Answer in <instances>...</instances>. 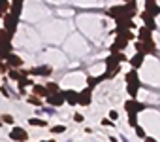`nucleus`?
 <instances>
[{"instance_id": "16", "label": "nucleus", "mask_w": 160, "mask_h": 142, "mask_svg": "<svg viewBox=\"0 0 160 142\" xmlns=\"http://www.w3.org/2000/svg\"><path fill=\"white\" fill-rule=\"evenodd\" d=\"M32 95H36L40 99H45L49 95V91H47V87L43 84H32Z\"/></svg>"}, {"instance_id": "6", "label": "nucleus", "mask_w": 160, "mask_h": 142, "mask_svg": "<svg viewBox=\"0 0 160 142\" xmlns=\"http://www.w3.org/2000/svg\"><path fill=\"white\" fill-rule=\"evenodd\" d=\"M124 110H126V112H138V114H139V112L145 110V104L139 102L138 99H128V101L124 102Z\"/></svg>"}, {"instance_id": "3", "label": "nucleus", "mask_w": 160, "mask_h": 142, "mask_svg": "<svg viewBox=\"0 0 160 142\" xmlns=\"http://www.w3.org/2000/svg\"><path fill=\"white\" fill-rule=\"evenodd\" d=\"M134 47H136V51H139V53H143V55H156L158 51H156V44H154V40L152 38H149V40H136V44H134Z\"/></svg>"}, {"instance_id": "21", "label": "nucleus", "mask_w": 160, "mask_h": 142, "mask_svg": "<svg viewBox=\"0 0 160 142\" xmlns=\"http://www.w3.org/2000/svg\"><path fill=\"white\" fill-rule=\"evenodd\" d=\"M126 84H130V82H139V76H138V68H130L128 72H126Z\"/></svg>"}, {"instance_id": "30", "label": "nucleus", "mask_w": 160, "mask_h": 142, "mask_svg": "<svg viewBox=\"0 0 160 142\" xmlns=\"http://www.w3.org/2000/svg\"><path fill=\"white\" fill-rule=\"evenodd\" d=\"M66 131V125H57V127H51V133L53 134H60V133H64Z\"/></svg>"}, {"instance_id": "11", "label": "nucleus", "mask_w": 160, "mask_h": 142, "mask_svg": "<svg viewBox=\"0 0 160 142\" xmlns=\"http://www.w3.org/2000/svg\"><path fill=\"white\" fill-rule=\"evenodd\" d=\"M30 74H34V76H51V74H53V68L47 66V64H43V66H36V68L28 70V76H30Z\"/></svg>"}, {"instance_id": "26", "label": "nucleus", "mask_w": 160, "mask_h": 142, "mask_svg": "<svg viewBox=\"0 0 160 142\" xmlns=\"http://www.w3.org/2000/svg\"><path fill=\"white\" fill-rule=\"evenodd\" d=\"M10 10V0H0V17Z\"/></svg>"}, {"instance_id": "32", "label": "nucleus", "mask_w": 160, "mask_h": 142, "mask_svg": "<svg viewBox=\"0 0 160 142\" xmlns=\"http://www.w3.org/2000/svg\"><path fill=\"white\" fill-rule=\"evenodd\" d=\"M132 129H134V131H136V134H138V136H139V138H145V131H143V129H141V127H139V125H136V127H132Z\"/></svg>"}, {"instance_id": "35", "label": "nucleus", "mask_w": 160, "mask_h": 142, "mask_svg": "<svg viewBox=\"0 0 160 142\" xmlns=\"http://www.w3.org/2000/svg\"><path fill=\"white\" fill-rule=\"evenodd\" d=\"M8 68H10V66H8L6 63H0V72H4V74H6V72H8Z\"/></svg>"}, {"instance_id": "29", "label": "nucleus", "mask_w": 160, "mask_h": 142, "mask_svg": "<svg viewBox=\"0 0 160 142\" xmlns=\"http://www.w3.org/2000/svg\"><path fill=\"white\" fill-rule=\"evenodd\" d=\"M28 104H32V106H42V99L36 97V95H30V97H28Z\"/></svg>"}, {"instance_id": "40", "label": "nucleus", "mask_w": 160, "mask_h": 142, "mask_svg": "<svg viewBox=\"0 0 160 142\" xmlns=\"http://www.w3.org/2000/svg\"><path fill=\"white\" fill-rule=\"evenodd\" d=\"M124 2H130V0H124Z\"/></svg>"}, {"instance_id": "36", "label": "nucleus", "mask_w": 160, "mask_h": 142, "mask_svg": "<svg viewBox=\"0 0 160 142\" xmlns=\"http://www.w3.org/2000/svg\"><path fill=\"white\" fill-rule=\"evenodd\" d=\"M109 51H111V53H119V47H117V44H115V42L109 46Z\"/></svg>"}, {"instance_id": "34", "label": "nucleus", "mask_w": 160, "mask_h": 142, "mask_svg": "<svg viewBox=\"0 0 160 142\" xmlns=\"http://www.w3.org/2000/svg\"><path fill=\"white\" fill-rule=\"evenodd\" d=\"M109 119L117 121V119H119V112H117V110H111V112H109Z\"/></svg>"}, {"instance_id": "9", "label": "nucleus", "mask_w": 160, "mask_h": 142, "mask_svg": "<svg viewBox=\"0 0 160 142\" xmlns=\"http://www.w3.org/2000/svg\"><path fill=\"white\" fill-rule=\"evenodd\" d=\"M139 17L143 19V25H145V27H149L151 30H156V21H154V15H151L147 10H143V12L139 14Z\"/></svg>"}, {"instance_id": "23", "label": "nucleus", "mask_w": 160, "mask_h": 142, "mask_svg": "<svg viewBox=\"0 0 160 142\" xmlns=\"http://www.w3.org/2000/svg\"><path fill=\"white\" fill-rule=\"evenodd\" d=\"M6 74H8V78L13 80V82H17V80L21 78V72H19L17 68H8V72H6Z\"/></svg>"}, {"instance_id": "19", "label": "nucleus", "mask_w": 160, "mask_h": 142, "mask_svg": "<svg viewBox=\"0 0 160 142\" xmlns=\"http://www.w3.org/2000/svg\"><path fill=\"white\" fill-rule=\"evenodd\" d=\"M10 53H12V42H0V61H6Z\"/></svg>"}, {"instance_id": "5", "label": "nucleus", "mask_w": 160, "mask_h": 142, "mask_svg": "<svg viewBox=\"0 0 160 142\" xmlns=\"http://www.w3.org/2000/svg\"><path fill=\"white\" fill-rule=\"evenodd\" d=\"M92 102V89L85 87L83 91H77V104L79 106H91Z\"/></svg>"}, {"instance_id": "28", "label": "nucleus", "mask_w": 160, "mask_h": 142, "mask_svg": "<svg viewBox=\"0 0 160 142\" xmlns=\"http://www.w3.org/2000/svg\"><path fill=\"white\" fill-rule=\"evenodd\" d=\"M96 85H98V78H96V76H89V78H87V87L94 89Z\"/></svg>"}, {"instance_id": "37", "label": "nucleus", "mask_w": 160, "mask_h": 142, "mask_svg": "<svg viewBox=\"0 0 160 142\" xmlns=\"http://www.w3.org/2000/svg\"><path fill=\"white\" fill-rule=\"evenodd\" d=\"M73 119H75L77 123H81V121H83V114H75V116H73Z\"/></svg>"}, {"instance_id": "25", "label": "nucleus", "mask_w": 160, "mask_h": 142, "mask_svg": "<svg viewBox=\"0 0 160 142\" xmlns=\"http://www.w3.org/2000/svg\"><path fill=\"white\" fill-rule=\"evenodd\" d=\"M128 125L130 127L138 125V112H128Z\"/></svg>"}, {"instance_id": "24", "label": "nucleus", "mask_w": 160, "mask_h": 142, "mask_svg": "<svg viewBox=\"0 0 160 142\" xmlns=\"http://www.w3.org/2000/svg\"><path fill=\"white\" fill-rule=\"evenodd\" d=\"M28 125H34V127H45L47 121H45V119H40V117H30V119H28Z\"/></svg>"}, {"instance_id": "22", "label": "nucleus", "mask_w": 160, "mask_h": 142, "mask_svg": "<svg viewBox=\"0 0 160 142\" xmlns=\"http://www.w3.org/2000/svg\"><path fill=\"white\" fill-rule=\"evenodd\" d=\"M13 40V34H10L4 27L0 29V42H12Z\"/></svg>"}, {"instance_id": "13", "label": "nucleus", "mask_w": 160, "mask_h": 142, "mask_svg": "<svg viewBox=\"0 0 160 142\" xmlns=\"http://www.w3.org/2000/svg\"><path fill=\"white\" fill-rule=\"evenodd\" d=\"M115 23H117V29H136V23H134V19H130V17H119V19H115Z\"/></svg>"}, {"instance_id": "31", "label": "nucleus", "mask_w": 160, "mask_h": 142, "mask_svg": "<svg viewBox=\"0 0 160 142\" xmlns=\"http://www.w3.org/2000/svg\"><path fill=\"white\" fill-rule=\"evenodd\" d=\"M0 119H2L4 123H10V125H13V116H10V114H4L2 117H0Z\"/></svg>"}, {"instance_id": "15", "label": "nucleus", "mask_w": 160, "mask_h": 142, "mask_svg": "<svg viewBox=\"0 0 160 142\" xmlns=\"http://www.w3.org/2000/svg\"><path fill=\"white\" fill-rule=\"evenodd\" d=\"M23 2L25 0H10V14H13V15H19L21 17V12H23Z\"/></svg>"}, {"instance_id": "39", "label": "nucleus", "mask_w": 160, "mask_h": 142, "mask_svg": "<svg viewBox=\"0 0 160 142\" xmlns=\"http://www.w3.org/2000/svg\"><path fill=\"white\" fill-rule=\"evenodd\" d=\"M2 123H4V121H2V119H0V127H2Z\"/></svg>"}, {"instance_id": "8", "label": "nucleus", "mask_w": 160, "mask_h": 142, "mask_svg": "<svg viewBox=\"0 0 160 142\" xmlns=\"http://www.w3.org/2000/svg\"><path fill=\"white\" fill-rule=\"evenodd\" d=\"M62 91V89H60ZM49 93L47 97H45V102L49 104V106H62L64 104V97H62V93Z\"/></svg>"}, {"instance_id": "17", "label": "nucleus", "mask_w": 160, "mask_h": 142, "mask_svg": "<svg viewBox=\"0 0 160 142\" xmlns=\"http://www.w3.org/2000/svg\"><path fill=\"white\" fill-rule=\"evenodd\" d=\"M145 10L151 14V15H160V6L156 4V0H145Z\"/></svg>"}, {"instance_id": "38", "label": "nucleus", "mask_w": 160, "mask_h": 142, "mask_svg": "<svg viewBox=\"0 0 160 142\" xmlns=\"http://www.w3.org/2000/svg\"><path fill=\"white\" fill-rule=\"evenodd\" d=\"M0 91H2V95H4L6 99H10V95H8V89H6V87H0Z\"/></svg>"}, {"instance_id": "2", "label": "nucleus", "mask_w": 160, "mask_h": 142, "mask_svg": "<svg viewBox=\"0 0 160 142\" xmlns=\"http://www.w3.org/2000/svg\"><path fill=\"white\" fill-rule=\"evenodd\" d=\"M122 61H126V57H124V53H111L108 59H106V72H108V76L109 78H115V76H119V72H121V63Z\"/></svg>"}, {"instance_id": "4", "label": "nucleus", "mask_w": 160, "mask_h": 142, "mask_svg": "<svg viewBox=\"0 0 160 142\" xmlns=\"http://www.w3.org/2000/svg\"><path fill=\"white\" fill-rule=\"evenodd\" d=\"M0 19L4 21V29H6L10 34H15V32H17V27H19V15H13V14L6 12Z\"/></svg>"}, {"instance_id": "7", "label": "nucleus", "mask_w": 160, "mask_h": 142, "mask_svg": "<svg viewBox=\"0 0 160 142\" xmlns=\"http://www.w3.org/2000/svg\"><path fill=\"white\" fill-rule=\"evenodd\" d=\"M10 138L12 140H17V142H25V140H28V133L23 127H13L10 131Z\"/></svg>"}, {"instance_id": "18", "label": "nucleus", "mask_w": 160, "mask_h": 142, "mask_svg": "<svg viewBox=\"0 0 160 142\" xmlns=\"http://www.w3.org/2000/svg\"><path fill=\"white\" fill-rule=\"evenodd\" d=\"M136 38H138V40H141V42H143V40H149V38H152V30H151L149 27H145V25H143V27H139V29H138Z\"/></svg>"}, {"instance_id": "20", "label": "nucleus", "mask_w": 160, "mask_h": 142, "mask_svg": "<svg viewBox=\"0 0 160 142\" xmlns=\"http://www.w3.org/2000/svg\"><path fill=\"white\" fill-rule=\"evenodd\" d=\"M143 59H145V55H143V53H139V51H136V55L130 59V64H132V68H139V66L143 64Z\"/></svg>"}, {"instance_id": "33", "label": "nucleus", "mask_w": 160, "mask_h": 142, "mask_svg": "<svg viewBox=\"0 0 160 142\" xmlns=\"http://www.w3.org/2000/svg\"><path fill=\"white\" fill-rule=\"evenodd\" d=\"M102 125H106V127H115L113 119H109V117H104V119H102Z\"/></svg>"}, {"instance_id": "1", "label": "nucleus", "mask_w": 160, "mask_h": 142, "mask_svg": "<svg viewBox=\"0 0 160 142\" xmlns=\"http://www.w3.org/2000/svg\"><path fill=\"white\" fill-rule=\"evenodd\" d=\"M138 14V4L136 0H130V2H124V4H115L108 10V15L111 19H119V17H130L134 19V15Z\"/></svg>"}, {"instance_id": "10", "label": "nucleus", "mask_w": 160, "mask_h": 142, "mask_svg": "<svg viewBox=\"0 0 160 142\" xmlns=\"http://www.w3.org/2000/svg\"><path fill=\"white\" fill-rule=\"evenodd\" d=\"M6 64H8L10 68H21V66H23L25 63H23V59H21L19 55H15V53L12 51V53H10V55L6 57Z\"/></svg>"}, {"instance_id": "27", "label": "nucleus", "mask_w": 160, "mask_h": 142, "mask_svg": "<svg viewBox=\"0 0 160 142\" xmlns=\"http://www.w3.org/2000/svg\"><path fill=\"white\" fill-rule=\"evenodd\" d=\"M45 87H47V91H49V93H58V91H60L58 84H55V82H47V84H45Z\"/></svg>"}, {"instance_id": "14", "label": "nucleus", "mask_w": 160, "mask_h": 142, "mask_svg": "<svg viewBox=\"0 0 160 142\" xmlns=\"http://www.w3.org/2000/svg\"><path fill=\"white\" fill-rule=\"evenodd\" d=\"M139 87H141V82H130V84H126V93H128V97H130V99H138Z\"/></svg>"}, {"instance_id": "12", "label": "nucleus", "mask_w": 160, "mask_h": 142, "mask_svg": "<svg viewBox=\"0 0 160 142\" xmlns=\"http://www.w3.org/2000/svg\"><path fill=\"white\" fill-rule=\"evenodd\" d=\"M62 93V97H64V102H68L70 106H75L77 104V91H73V89H64V91H60Z\"/></svg>"}]
</instances>
